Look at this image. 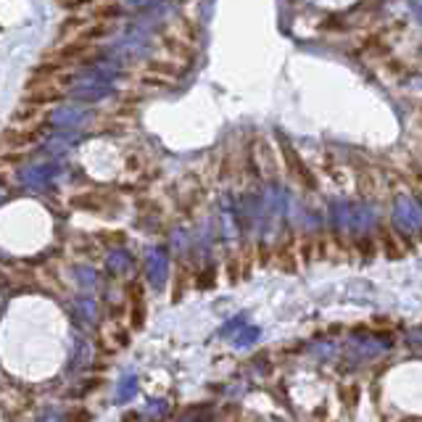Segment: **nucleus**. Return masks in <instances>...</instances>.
I'll list each match as a JSON object with an SVG mask.
<instances>
[{
	"label": "nucleus",
	"instance_id": "1",
	"mask_svg": "<svg viewBox=\"0 0 422 422\" xmlns=\"http://www.w3.org/2000/svg\"><path fill=\"white\" fill-rule=\"evenodd\" d=\"M103 58V48L95 43H82V40H61L53 48L43 53V61L64 64V67H87Z\"/></svg>",
	"mask_w": 422,
	"mask_h": 422
},
{
	"label": "nucleus",
	"instance_id": "2",
	"mask_svg": "<svg viewBox=\"0 0 422 422\" xmlns=\"http://www.w3.org/2000/svg\"><path fill=\"white\" fill-rule=\"evenodd\" d=\"M64 98H67V84L45 82V80H27L24 95H21V101L24 103L40 106V108H48V106L64 101Z\"/></svg>",
	"mask_w": 422,
	"mask_h": 422
},
{
	"label": "nucleus",
	"instance_id": "3",
	"mask_svg": "<svg viewBox=\"0 0 422 422\" xmlns=\"http://www.w3.org/2000/svg\"><path fill=\"white\" fill-rule=\"evenodd\" d=\"M43 135H45V124H37V127H16L14 124L0 135V143H5V148H11V151H19V148L40 143Z\"/></svg>",
	"mask_w": 422,
	"mask_h": 422
},
{
	"label": "nucleus",
	"instance_id": "4",
	"mask_svg": "<svg viewBox=\"0 0 422 422\" xmlns=\"http://www.w3.org/2000/svg\"><path fill=\"white\" fill-rule=\"evenodd\" d=\"M283 272H296L298 270V251H296V243L293 237H285L277 248H274V259H272Z\"/></svg>",
	"mask_w": 422,
	"mask_h": 422
},
{
	"label": "nucleus",
	"instance_id": "5",
	"mask_svg": "<svg viewBox=\"0 0 422 422\" xmlns=\"http://www.w3.org/2000/svg\"><path fill=\"white\" fill-rule=\"evenodd\" d=\"M121 14H124V8H121L119 0H98L93 8L84 11V16L98 19V21H119Z\"/></svg>",
	"mask_w": 422,
	"mask_h": 422
},
{
	"label": "nucleus",
	"instance_id": "6",
	"mask_svg": "<svg viewBox=\"0 0 422 422\" xmlns=\"http://www.w3.org/2000/svg\"><path fill=\"white\" fill-rule=\"evenodd\" d=\"M354 253L362 259V261H372L377 253H380V243L375 235H364V237H356L354 240Z\"/></svg>",
	"mask_w": 422,
	"mask_h": 422
},
{
	"label": "nucleus",
	"instance_id": "7",
	"mask_svg": "<svg viewBox=\"0 0 422 422\" xmlns=\"http://www.w3.org/2000/svg\"><path fill=\"white\" fill-rule=\"evenodd\" d=\"M64 11H87V8H93L98 0H56Z\"/></svg>",
	"mask_w": 422,
	"mask_h": 422
},
{
	"label": "nucleus",
	"instance_id": "8",
	"mask_svg": "<svg viewBox=\"0 0 422 422\" xmlns=\"http://www.w3.org/2000/svg\"><path fill=\"white\" fill-rule=\"evenodd\" d=\"M87 420H90L87 412H80V414H71V417H69V422H87Z\"/></svg>",
	"mask_w": 422,
	"mask_h": 422
}]
</instances>
